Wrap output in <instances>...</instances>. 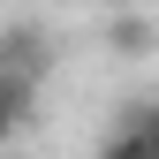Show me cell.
<instances>
[{"mask_svg": "<svg viewBox=\"0 0 159 159\" xmlns=\"http://www.w3.org/2000/svg\"><path fill=\"white\" fill-rule=\"evenodd\" d=\"M0 68L23 76V84H46V68H53V30H46V23H0Z\"/></svg>", "mask_w": 159, "mask_h": 159, "instance_id": "cell-1", "label": "cell"}, {"mask_svg": "<svg viewBox=\"0 0 159 159\" xmlns=\"http://www.w3.org/2000/svg\"><path fill=\"white\" fill-rule=\"evenodd\" d=\"M30 106H38V84H23V76H8V68H0V144L30 121Z\"/></svg>", "mask_w": 159, "mask_h": 159, "instance_id": "cell-2", "label": "cell"}, {"mask_svg": "<svg viewBox=\"0 0 159 159\" xmlns=\"http://www.w3.org/2000/svg\"><path fill=\"white\" fill-rule=\"evenodd\" d=\"M152 38H159L152 15H114V23H106V46L114 53H152Z\"/></svg>", "mask_w": 159, "mask_h": 159, "instance_id": "cell-3", "label": "cell"}, {"mask_svg": "<svg viewBox=\"0 0 159 159\" xmlns=\"http://www.w3.org/2000/svg\"><path fill=\"white\" fill-rule=\"evenodd\" d=\"M98 159H159L144 136H129V129H106V144H98Z\"/></svg>", "mask_w": 159, "mask_h": 159, "instance_id": "cell-4", "label": "cell"}]
</instances>
